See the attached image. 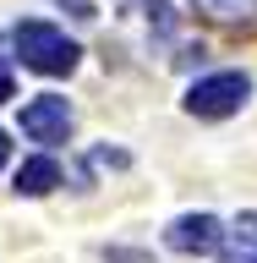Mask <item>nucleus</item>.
<instances>
[{
    "instance_id": "1",
    "label": "nucleus",
    "mask_w": 257,
    "mask_h": 263,
    "mask_svg": "<svg viewBox=\"0 0 257 263\" xmlns=\"http://www.w3.org/2000/svg\"><path fill=\"white\" fill-rule=\"evenodd\" d=\"M11 49H16V61L28 66V71H38V77H66L77 66V55H82L55 22H16Z\"/></svg>"
},
{
    "instance_id": "2",
    "label": "nucleus",
    "mask_w": 257,
    "mask_h": 263,
    "mask_svg": "<svg viewBox=\"0 0 257 263\" xmlns=\"http://www.w3.org/2000/svg\"><path fill=\"white\" fill-rule=\"evenodd\" d=\"M246 93H252L246 71H213V77H197L186 88V110L197 121H225V115H235L246 104Z\"/></svg>"
},
{
    "instance_id": "3",
    "label": "nucleus",
    "mask_w": 257,
    "mask_h": 263,
    "mask_svg": "<svg viewBox=\"0 0 257 263\" xmlns=\"http://www.w3.org/2000/svg\"><path fill=\"white\" fill-rule=\"evenodd\" d=\"M22 132H28L33 143H44V148L66 143V137H71V104H66L61 93L28 99V104H22Z\"/></svg>"
},
{
    "instance_id": "4",
    "label": "nucleus",
    "mask_w": 257,
    "mask_h": 263,
    "mask_svg": "<svg viewBox=\"0 0 257 263\" xmlns=\"http://www.w3.org/2000/svg\"><path fill=\"white\" fill-rule=\"evenodd\" d=\"M230 230L213 219V214H181L175 225L164 230V241L175 247V252H219V241H225Z\"/></svg>"
},
{
    "instance_id": "5",
    "label": "nucleus",
    "mask_w": 257,
    "mask_h": 263,
    "mask_svg": "<svg viewBox=\"0 0 257 263\" xmlns=\"http://www.w3.org/2000/svg\"><path fill=\"white\" fill-rule=\"evenodd\" d=\"M61 186V164L49 159V154H38V159H28L22 170H16V192L22 197H44Z\"/></svg>"
},
{
    "instance_id": "6",
    "label": "nucleus",
    "mask_w": 257,
    "mask_h": 263,
    "mask_svg": "<svg viewBox=\"0 0 257 263\" xmlns=\"http://www.w3.org/2000/svg\"><path fill=\"white\" fill-rule=\"evenodd\" d=\"M192 6L213 22H252L257 16V0H192Z\"/></svg>"
},
{
    "instance_id": "7",
    "label": "nucleus",
    "mask_w": 257,
    "mask_h": 263,
    "mask_svg": "<svg viewBox=\"0 0 257 263\" xmlns=\"http://www.w3.org/2000/svg\"><path fill=\"white\" fill-rule=\"evenodd\" d=\"M235 241H246V247H257V209H246L241 219H235V230H230Z\"/></svg>"
},
{
    "instance_id": "8",
    "label": "nucleus",
    "mask_w": 257,
    "mask_h": 263,
    "mask_svg": "<svg viewBox=\"0 0 257 263\" xmlns=\"http://www.w3.org/2000/svg\"><path fill=\"white\" fill-rule=\"evenodd\" d=\"M143 6H148V16H153V28L170 33V6H164V0H143Z\"/></svg>"
},
{
    "instance_id": "9",
    "label": "nucleus",
    "mask_w": 257,
    "mask_h": 263,
    "mask_svg": "<svg viewBox=\"0 0 257 263\" xmlns=\"http://www.w3.org/2000/svg\"><path fill=\"white\" fill-rule=\"evenodd\" d=\"M219 263H257V247L235 241V247H230V252H225V258H219Z\"/></svg>"
},
{
    "instance_id": "10",
    "label": "nucleus",
    "mask_w": 257,
    "mask_h": 263,
    "mask_svg": "<svg viewBox=\"0 0 257 263\" xmlns=\"http://www.w3.org/2000/svg\"><path fill=\"white\" fill-rule=\"evenodd\" d=\"M61 6H71V16H82V22H93V16H98L93 0H61Z\"/></svg>"
},
{
    "instance_id": "11",
    "label": "nucleus",
    "mask_w": 257,
    "mask_h": 263,
    "mask_svg": "<svg viewBox=\"0 0 257 263\" xmlns=\"http://www.w3.org/2000/svg\"><path fill=\"white\" fill-rule=\"evenodd\" d=\"M110 263H148L143 252H121V247H110Z\"/></svg>"
},
{
    "instance_id": "12",
    "label": "nucleus",
    "mask_w": 257,
    "mask_h": 263,
    "mask_svg": "<svg viewBox=\"0 0 257 263\" xmlns=\"http://www.w3.org/2000/svg\"><path fill=\"white\" fill-rule=\"evenodd\" d=\"M6 99H11V71L0 66V104H6Z\"/></svg>"
},
{
    "instance_id": "13",
    "label": "nucleus",
    "mask_w": 257,
    "mask_h": 263,
    "mask_svg": "<svg viewBox=\"0 0 257 263\" xmlns=\"http://www.w3.org/2000/svg\"><path fill=\"white\" fill-rule=\"evenodd\" d=\"M6 159H11V137L0 132V170H6Z\"/></svg>"
}]
</instances>
